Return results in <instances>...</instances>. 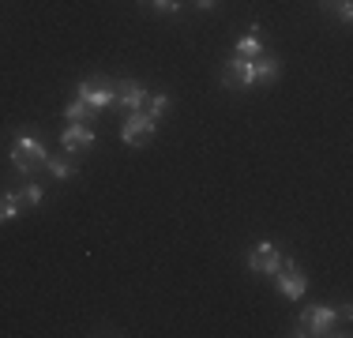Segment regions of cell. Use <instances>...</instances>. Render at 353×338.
<instances>
[{"mask_svg":"<svg viewBox=\"0 0 353 338\" xmlns=\"http://www.w3.org/2000/svg\"><path fill=\"white\" fill-rule=\"evenodd\" d=\"M282 75V61L274 53H263L256 61H245V90L248 87H259V83H279Z\"/></svg>","mask_w":353,"mask_h":338,"instance_id":"obj_5","label":"cell"},{"mask_svg":"<svg viewBox=\"0 0 353 338\" xmlns=\"http://www.w3.org/2000/svg\"><path fill=\"white\" fill-rule=\"evenodd\" d=\"M334 324H339V312L334 308H327V304H308V308L297 316V324H293V335L323 338V335L334 331Z\"/></svg>","mask_w":353,"mask_h":338,"instance_id":"obj_1","label":"cell"},{"mask_svg":"<svg viewBox=\"0 0 353 338\" xmlns=\"http://www.w3.org/2000/svg\"><path fill=\"white\" fill-rule=\"evenodd\" d=\"M75 98H83L90 109H109L117 106V83L105 79V75H90V79H79L75 83Z\"/></svg>","mask_w":353,"mask_h":338,"instance_id":"obj_2","label":"cell"},{"mask_svg":"<svg viewBox=\"0 0 353 338\" xmlns=\"http://www.w3.org/2000/svg\"><path fill=\"white\" fill-rule=\"evenodd\" d=\"M279 267H282V252L274 248V244H256V248L248 252V270L252 275H274Z\"/></svg>","mask_w":353,"mask_h":338,"instance_id":"obj_7","label":"cell"},{"mask_svg":"<svg viewBox=\"0 0 353 338\" xmlns=\"http://www.w3.org/2000/svg\"><path fill=\"white\" fill-rule=\"evenodd\" d=\"M19 215H23V207H19V199H15V192H4V196H0V222H15Z\"/></svg>","mask_w":353,"mask_h":338,"instance_id":"obj_16","label":"cell"},{"mask_svg":"<svg viewBox=\"0 0 353 338\" xmlns=\"http://www.w3.org/2000/svg\"><path fill=\"white\" fill-rule=\"evenodd\" d=\"M350 319H353V308H350V304H342V308H339V324H350Z\"/></svg>","mask_w":353,"mask_h":338,"instance_id":"obj_20","label":"cell"},{"mask_svg":"<svg viewBox=\"0 0 353 338\" xmlns=\"http://www.w3.org/2000/svg\"><path fill=\"white\" fill-rule=\"evenodd\" d=\"M334 4V0H319V12H327V8H331Z\"/></svg>","mask_w":353,"mask_h":338,"instance_id":"obj_21","label":"cell"},{"mask_svg":"<svg viewBox=\"0 0 353 338\" xmlns=\"http://www.w3.org/2000/svg\"><path fill=\"white\" fill-rule=\"evenodd\" d=\"M158 132V117H150L147 109H136V113H128V121L121 124V139L128 143V147H143V143H150Z\"/></svg>","mask_w":353,"mask_h":338,"instance_id":"obj_3","label":"cell"},{"mask_svg":"<svg viewBox=\"0 0 353 338\" xmlns=\"http://www.w3.org/2000/svg\"><path fill=\"white\" fill-rule=\"evenodd\" d=\"M15 199H19L23 210H34V207H41V199H46V196H41V184L38 181H27L19 192H15Z\"/></svg>","mask_w":353,"mask_h":338,"instance_id":"obj_13","label":"cell"},{"mask_svg":"<svg viewBox=\"0 0 353 338\" xmlns=\"http://www.w3.org/2000/svg\"><path fill=\"white\" fill-rule=\"evenodd\" d=\"M8 158H12V166H15V173L23 177V181H34V177L46 169V162H38L30 150H23L19 143H12V150H8Z\"/></svg>","mask_w":353,"mask_h":338,"instance_id":"obj_9","label":"cell"},{"mask_svg":"<svg viewBox=\"0 0 353 338\" xmlns=\"http://www.w3.org/2000/svg\"><path fill=\"white\" fill-rule=\"evenodd\" d=\"M64 121H72V124L94 121V109H90L83 98H75V101H68V106H64Z\"/></svg>","mask_w":353,"mask_h":338,"instance_id":"obj_14","label":"cell"},{"mask_svg":"<svg viewBox=\"0 0 353 338\" xmlns=\"http://www.w3.org/2000/svg\"><path fill=\"white\" fill-rule=\"evenodd\" d=\"M222 87L225 90H245V57L233 53L230 61H222Z\"/></svg>","mask_w":353,"mask_h":338,"instance_id":"obj_10","label":"cell"},{"mask_svg":"<svg viewBox=\"0 0 353 338\" xmlns=\"http://www.w3.org/2000/svg\"><path fill=\"white\" fill-rule=\"evenodd\" d=\"M274 286H279V293L282 297H290V301H301L308 293V275L301 270L293 259H285L282 256V267L274 270Z\"/></svg>","mask_w":353,"mask_h":338,"instance_id":"obj_4","label":"cell"},{"mask_svg":"<svg viewBox=\"0 0 353 338\" xmlns=\"http://www.w3.org/2000/svg\"><path fill=\"white\" fill-rule=\"evenodd\" d=\"M147 95H150V90L143 87L139 79H121V83H117V101H121L128 113H136V109L147 106Z\"/></svg>","mask_w":353,"mask_h":338,"instance_id":"obj_8","label":"cell"},{"mask_svg":"<svg viewBox=\"0 0 353 338\" xmlns=\"http://www.w3.org/2000/svg\"><path fill=\"white\" fill-rule=\"evenodd\" d=\"M150 8L162 15H181L184 12V0H150Z\"/></svg>","mask_w":353,"mask_h":338,"instance_id":"obj_17","label":"cell"},{"mask_svg":"<svg viewBox=\"0 0 353 338\" xmlns=\"http://www.w3.org/2000/svg\"><path fill=\"white\" fill-rule=\"evenodd\" d=\"M192 8H199V12H214L218 0H192Z\"/></svg>","mask_w":353,"mask_h":338,"instance_id":"obj_19","label":"cell"},{"mask_svg":"<svg viewBox=\"0 0 353 338\" xmlns=\"http://www.w3.org/2000/svg\"><path fill=\"white\" fill-rule=\"evenodd\" d=\"M143 109H147L150 117H158V121H162V117L170 113V95H165V90H150V95H147V106H143Z\"/></svg>","mask_w":353,"mask_h":338,"instance_id":"obj_15","label":"cell"},{"mask_svg":"<svg viewBox=\"0 0 353 338\" xmlns=\"http://www.w3.org/2000/svg\"><path fill=\"white\" fill-rule=\"evenodd\" d=\"M98 143V135H94V128H87V124H68V128L61 132V147L68 150V155H87L90 147Z\"/></svg>","mask_w":353,"mask_h":338,"instance_id":"obj_6","label":"cell"},{"mask_svg":"<svg viewBox=\"0 0 353 338\" xmlns=\"http://www.w3.org/2000/svg\"><path fill=\"white\" fill-rule=\"evenodd\" d=\"M46 169L57 177V181H72V177H79V158H75V155L72 158H53V155H49Z\"/></svg>","mask_w":353,"mask_h":338,"instance_id":"obj_12","label":"cell"},{"mask_svg":"<svg viewBox=\"0 0 353 338\" xmlns=\"http://www.w3.org/2000/svg\"><path fill=\"white\" fill-rule=\"evenodd\" d=\"M259 30H263V27H259V23H252V30L237 41V46H233V53L245 57V61H256V57H263L267 49H263V41H259Z\"/></svg>","mask_w":353,"mask_h":338,"instance_id":"obj_11","label":"cell"},{"mask_svg":"<svg viewBox=\"0 0 353 338\" xmlns=\"http://www.w3.org/2000/svg\"><path fill=\"white\" fill-rule=\"evenodd\" d=\"M334 15H339V23H342V27H346V23L353 19V4H350V0H334ZM331 8H327V12H331Z\"/></svg>","mask_w":353,"mask_h":338,"instance_id":"obj_18","label":"cell"}]
</instances>
